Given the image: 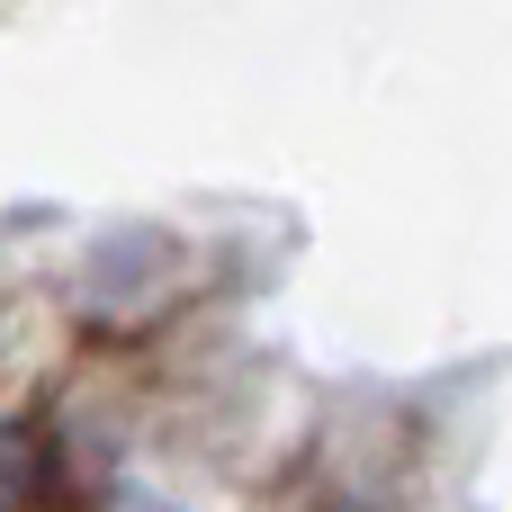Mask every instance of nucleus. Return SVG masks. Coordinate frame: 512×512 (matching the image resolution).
Masks as SVG:
<instances>
[{"mask_svg": "<svg viewBox=\"0 0 512 512\" xmlns=\"http://www.w3.org/2000/svg\"><path fill=\"white\" fill-rule=\"evenodd\" d=\"M54 504V450L36 423H0V512Z\"/></svg>", "mask_w": 512, "mask_h": 512, "instance_id": "f257e3e1", "label": "nucleus"}]
</instances>
